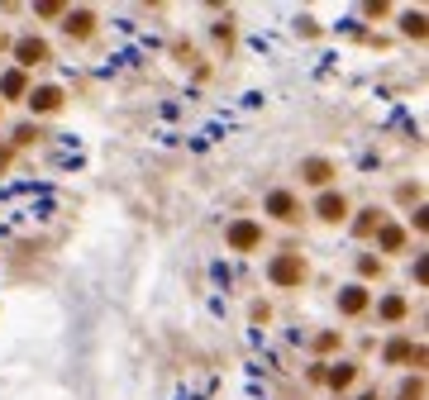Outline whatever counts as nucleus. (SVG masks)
Wrapping results in <instances>:
<instances>
[{
	"label": "nucleus",
	"mask_w": 429,
	"mask_h": 400,
	"mask_svg": "<svg viewBox=\"0 0 429 400\" xmlns=\"http://www.w3.org/2000/svg\"><path fill=\"white\" fill-rule=\"evenodd\" d=\"M268 276H272V286H300L305 281V258L300 253H282V258H272Z\"/></svg>",
	"instance_id": "1"
},
{
	"label": "nucleus",
	"mask_w": 429,
	"mask_h": 400,
	"mask_svg": "<svg viewBox=\"0 0 429 400\" xmlns=\"http://www.w3.org/2000/svg\"><path fill=\"white\" fill-rule=\"evenodd\" d=\"M224 239H229V248H234V253H253V248L263 243V224L239 219V224H229V234H224Z\"/></svg>",
	"instance_id": "2"
},
{
	"label": "nucleus",
	"mask_w": 429,
	"mask_h": 400,
	"mask_svg": "<svg viewBox=\"0 0 429 400\" xmlns=\"http://www.w3.org/2000/svg\"><path fill=\"white\" fill-rule=\"evenodd\" d=\"M268 214L282 219V224H296V219H300V200H296L291 191H272L268 195Z\"/></svg>",
	"instance_id": "3"
},
{
	"label": "nucleus",
	"mask_w": 429,
	"mask_h": 400,
	"mask_svg": "<svg viewBox=\"0 0 429 400\" xmlns=\"http://www.w3.org/2000/svg\"><path fill=\"white\" fill-rule=\"evenodd\" d=\"M15 57H20V67H43V62H48V43H43V38H20V43H15Z\"/></svg>",
	"instance_id": "4"
},
{
	"label": "nucleus",
	"mask_w": 429,
	"mask_h": 400,
	"mask_svg": "<svg viewBox=\"0 0 429 400\" xmlns=\"http://www.w3.org/2000/svg\"><path fill=\"white\" fill-rule=\"evenodd\" d=\"M315 214H320L324 224H344V219H349V200L329 191V195H320V205H315Z\"/></svg>",
	"instance_id": "5"
},
{
	"label": "nucleus",
	"mask_w": 429,
	"mask_h": 400,
	"mask_svg": "<svg viewBox=\"0 0 429 400\" xmlns=\"http://www.w3.org/2000/svg\"><path fill=\"white\" fill-rule=\"evenodd\" d=\"M62 105V86H38V91H29V110H38V114H53Z\"/></svg>",
	"instance_id": "6"
},
{
	"label": "nucleus",
	"mask_w": 429,
	"mask_h": 400,
	"mask_svg": "<svg viewBox=\"0 0 429 400\" xmlns=\"http://www.w3.org/2000/svg\"><path fill=\"white\" fill-rule=\"evenodd\" d=\"M334 177V162H324V158H305L300 162V182H310V186H324Z\"/></svg>",
	"instance_id": "7"
},
{
	"label": "nucleus",
	"mask_w": 429,
	"mask_h": 400,
	"mask_svg": "<svg viewBox=\"0 0 429 400\" xmlns=\"http://www.w3.org/2000/svg\"><path fill=\"white\" fill-rule=\"evenodd\" d=\"M368 310V286H344L339 291V315H363Z\"/></svg>",
	"instance_id": "8"
},
{
	"label": "nucleus",
	"mask_w": 429,
	"mask_h": 400,
	"mask_svg": "<svg viewBox=\"0 0 429 400\" xmlns=\"http://www.w3.org/2000/svg\"><path fill=\"white\" fill-rule=\"evenodd\" d=\"M62 20H67L62 29H67L72 38H91V24H96V15H91V10H67Z\"/></svg>",
	"instance_id": "9"
},
{
	"label": "nucleus",
	"mask_w": 429,
	"mask_h": 400,
	"mask_svg": "<svg viewBox=\"0 0 429 400\" xmlns=\"http://www.w3.org/2000/svg\"><path fill=\"white\" fill-rule=\"evenodd\" d=\"M353 381H358V367H353V362H339V367L329 372V386H334V391H344V386H353Z\"/></svg>",
	"instance_id": "10"
},
{
	"label": "nucleus",
	"mask_w": 429,
	"mask_h": 400,
	"mask_svg": "<svg viewBox=\"0 0 429 400\" xmlns=\"http://www.w3.org/2000/svg\"><path fill=\"white\" fill-rule=\"evenodd\" d=\"M0 91H5L10 101H20V96H24V72H5V77H0Z\"/></svg>",
	"instance_id": "11"
},
{
	"label": "nucleus",
	"mask_w": 429,
	"mask_h": 400,
	"mask_svg": "<svg viewBox=\"0 0 429 400\" xmlns=\"http://www.w3.org/2000/svg\"><path fill=\"white\" fill-rule=\"evenodd\" d=\"M377 224H381V214H377V210H363V219L353 224V234H358V239H368V234H377Z\"/></svg>",
	"instance_id": "12"
},
{
	"label": "nucleus",
	"mask_w": 429,
	"mask_h": 400,
	"mask_svg": "<svg viewBox=\"0 0 429 400\" xmlns=\"http://www.w3.org/2000/svg\"><path fill=\"white\" fill-rule=\"evenodd\" d=\"M377 243H381L386 253H401V248H405V234H401V229H381V234H377Z\"/></svg>",
	"instance_id": "13"
},
{
	"label": "nucleus",
	"mask_w": 429,
	"mask_h": 400,
	"mask_svg": "<svg viewBox=\"0 0 429 400\" xmlns=\"http://www.w3.org/2000/svg\"><path fill=\"white\" fill-rule=\"evenodd\" d=\"M381 320H405V300L401 295H386V300H381Z\"/></svg>",
	"instance_id": "14"
},
{
	"label": "nucleus",
	"mask_w": 429,
	"mask_h": 400,
	"mask_svg": "<svg viewBox=\"0 0 429 400\" xmlns=\"http://www.w3.org/2000/svg\"><path fill=\"white\" fill-rule=\"evenodd\" d=\"M410 353H415V348L405 343V339H396V343L386 348V362H410Z\"/></svg>",
	"instance_id": "15"
},
{
	"label": "nucleus",
	"mask_w": 429,
	"mask_h": 400,
	"mask_svg": "<svg viewBox=\"0 0 429 400\" xmlns=\"http://www.w3.org/2000/svg\"><path fill=\"white\" fill-rule=\"evenodd\" d=\"M405 34H410V38H425V15H405Z\"/></svg>",
	"instance_id": "16"
},
{
	"label": "nucleus",
	"mask_w": 429,
	"mask_h": 400,
	"mask_svg": "<svg viewBox=\"0 0 429 400\" xmlns=\"http://www.w3.org/2000/svg\"><path fill=\"white\" fill-rule=\"evenodd\" d=\"M34 138H43V133L34 129V124H24V129H15V143H34Z\"/></svg>",
	"instance_id": "17"
},
{
	"label": "nucleus",
	"mask_w": 429,
	"mask_h": 400,
	"mask_svg": "<svg viewBox=\"0 0 429 400\" xmlns=\"http://www.w3.org/2000/svg\"><path fill=\"white\" fill-rule=\"evenodd\" d=\"M358 267H363V276H381V262H377V258H363Z\"/></svg>",
	"instance_id": "18"
},
{
	"label": "nucleus",
	"mask_w": 429,
	"mask_h": 400,
	"mask_svg": "<svg viewBox=\"0 0 429 400\" xmlns=\"http://www.w3.org/2000/svg\"><path fill=\"white\" fill-rule=\"evenodd\" d=\"M334 343H339V334H320V339H315V348H320V353H329Z\"/></svg>",
	"instance_id": "19"
},
{
	"label": "nucleus",
	"mask_w": 429,
	"mask_h": 400,
	"mask_svg": "<svg viewBox=\"0 0 429 400\" xmlns=\"http://www.w3.org/2000/svg\"><path fill=\"white\" fill-rule=\"evenodd\" d=\"M363 400H377V391H368V396H363Z\"/></svg>",
	"instance_id": "20"
}]
</instances>
